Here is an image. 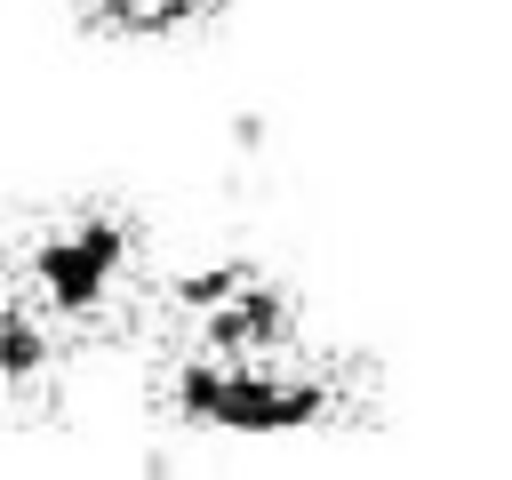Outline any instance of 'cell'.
I'll list each match as a JSON object with an SVG mask.
<instances>
[{"mask_svg": "<svg viewBox=\"0 0 512 480\" xmlns=\"http://www.w3.org/2000/svg\"><path fill=\"white\" fill-rule=\"evenodd\" d=\"M224 8L232 0H72V24L96 40H120V48H168V40L208 32Z\"/></svg>", "mask_w": 512, "mask_h": 480, "instance_id": "cell-1", "label": "cell"}]
</instances>
